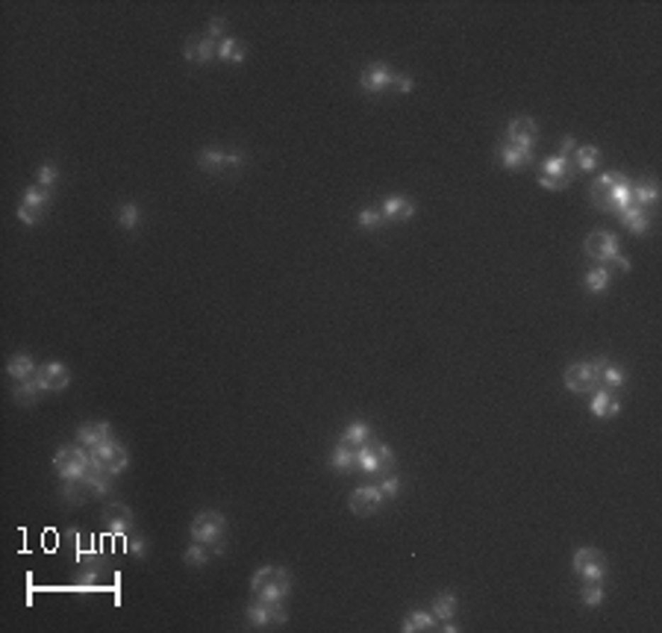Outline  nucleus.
<instances>
[{
    "mask_svg": "<svg viewBox=\"0 0 662 633\" xmlns=\"http://www.w3.org/2000/svg\"><path fill=\"white\" fill-rule=\"evenodd\" d=\"M498 160H500L503 168L515 171V168L530 165V163H533V153H530V150H521V148H515V145H510V142H503V145L498 148Z\"/></svg>",
    "mask_w": 662,
    "mask_h": 633,
    "instance_id": "obj_22",
    "label": "nucleus"
},
{
    "mask_svg": "<svg viewBox=\"0 0 662 633\" xmlns=\"http://www.w3.org/2000/svg\"><path fill=\"white\" fill-rule=\"evenodd\" d=\"M38 374L45 378V383L50 386V392H62L68 383H71V371H68V365L65 363H45L42 368H38Z\"/></svg>",
    "mask_w": 662,
    "mask_h": 633,
    "instance_id": "obj_21",
    "label": "nucleus"
},
{
    "mask_svg": "<svg viewBox=\"0 0 662 633\" xmlns=\"http://www.w3.org/2000/svg\"><path fill=\"white\" fill-rule=\"evenodd\" d=\"M571 566L583 580H598L600 583L603 578H607V560H603V554L598 548H577Z\"/></svg>",
    "mask_w": 662,
    "mask_h": 633,
    "instance_id": "obj_7",
    "label": "nucleus"
},
{
    "mask_svg": "<svg viewBox=\"0 0 662 633\" xmlns=\"http://www.w3.org/2000/svg\"><path fill=\"white\" fill-rule=\"evenodd\" d=\"M250 592H253V598H259V601H283L291 592V578L283 566H262L253 571Z\"/></svg>",
    "mask_w": 662,
    "mask_h": 633,
    "instance_id": "obj_1",
    "label": "nucleus"
},
{
    "mask_svg": "<svg viewBox=\"0 0 662 633\" xmlns=\"http://www.w3.org/2000/svg\"><path fill=\"white\" fill-rule=\"evenodd\" d=\"M42 212H45V209H35V207L21 204V207H18V219H21L27 227H35L38 221H42Z\"/></svg>",
    "mask_w": 662,
    "mask_h": 633,
    "instance_id": "obj_46",
    "label": "nucleus"
},
{
    "mask_svg": "<svg viewBox=\"0 0 662 633\" xmlns=\"http://www.w3.org/2000/svg\"><path fill=\"white\" fill-rule=\"evenodd\" d=\"M506 142L521 148V150H536V142H539V124L533 118L521 115V118H512L510 124H506Z\"/></svg>",
    "mask_w": 662,
    "mask_h": 633,
    "instance_id": "obj_8",
    "label": "nucleus"
},
{
    "mask_svg": "<svg viewBox=\"0 0 662 633\" xmlns=\"http://www.w3.org/2000/svg\"><path fill=\"white\" fill-rule=\"evenodd\" d=\"M35 183L45 186V189H53L56 183H60V168H56L53 163H45L42 168L35 171Z\"/></svg>",
    "mask_w": 662,
    "mask_h": 633,
    "instance_id": "obj_42",
    "label": "nucleus"
},
{
    "mask_svg": "<svg viewBox=\"0 0 662 633\" xmlns=\"http://www.w3.org/2000/svg\"><path fill=\"white\" fill-rule=\"evenodd\" d=\"M392 68H388L386 62H374V65H368L365 71H362V77H359V86H362V92H368V94H380V92H386L388 86H392Z\"/></svg>",
    "mask_w": 662,
    "mask_h": 633,
    "instance_id": "obj_13",
    "label": "nucleus"
},
{
    "mask_svg": "<svg viewBox=\"0 0 662 633\" xmlns=\"http://www.w3.org/2000/svg\"><path fill=\"white\" fill-rule=\"evenodd\" d=\"M595 368H598V386H603V389H621L627 380V371L615 363H610L607 357H598Z\"/></svg>",
    "mask_w": 662,
    "mask_h": 633,
    "instance_id": "obj_18",
    "label": "nucleus"
},
{
    "mask_svg": "<svg viewBox=\"0 0 662 633\" xmlns=\"http://www.w3.org/2000/svg\"><path fill=\"white\" fill-rule=\"evenodd\" d=\"M115 219H118L121 230H135V227L142 224V207L127 201V204H121L118 209H115Z\"/></svg>",
    "mask_w": 662,
    "mask_h": 633,
    "instance_id": "obj_31",
    "label": "nucleus"
},
{
    "mask_svg": "<svg viewBox=\"0 0 662 633\" xmlns=\"http://www.w3.org/2000/svg\"><path fill=\"white\" fill-rule=\"evenodd\" d=\"M212 551L209 545H203V542H191L189 548H186V554H183V563L186 566H191V568H203L206 563H209V557H212Z\"/></svg>",
    "mask_w": 662,
    "mask_h": 633,
    "instance_id": "obj_34",
    "label": "nucleus"
},
{
    "mask_svg": "<svg viewBox=\"0 0 662 633\" xmlns=\"http://www.w3.org/2000/svg\"><path fill=\"white\" fill-rule=\"evenodd\" d=\"M147 539L145 536H139V533H127V554H133V557H147Z\"/></svg>",
    "mask_w": 662,
    "mask_h": 633,
    "instance_id": "obj_44",
    "label": "nucleus"
},
{
    "mask_svg": "<svg viewBox=\"0 0 662 633\" xmlns=\"http://www.w3.org/2000/svg\"><path fill=\"white\" fill-rule=\"evenodd\" d=\"M539 186L542 189H551V192H562V189H568L571 186V163H568V156H548V160L542 163L539 168Z\"/></svg>",
    "mask_w": 662,
    "mask_h": 633,
    "instance_id": "obj_5",
    "label": "nucleus"
},
{
    "mask_svg": "<svg viewBox=\"0 0 662 633\" xmlns=\"http://www.w3.org/2000/svg\"><path fill=\"white\" fill-rule=\"evenodd\" d=\"M589 409H592L595 419H612V415H618L621 404H618V398L610 389H598L592 395V401H589Z\"/></svg>",
    "mask_w": 662,
    "mask_h": 633,
    "instance_id": "obj_20",
    "label": "nucleus"
},
{
    "mask_svg": "<svg viewBox=\"0 0 662 633\" xmlns=\"http://www.w3.org/2000/svg\"><path fill=\"white\" fill-rule=\"evenodd\" d=\"M413 77L410 74H392V86L388 89H395V92H400V94H410L413 92Z\"/></svg>",
    "mask_w": 662,
    "mask_h": 633,
    "instance_id": "obj_48",
    "label": "nucleus"
},
{
    "mask_svg": "<svg viewBox=\"0 0 662 633\" xmlns=\"http://www.w3.org/2000/svg\"><path fill=\"white\" fill-rule=\"evenodd\" d=\"M380 492H383V498H395L398 492H400V478H398V474H386V478L380 480Z\"/></svg>",
    "mask_w": 662,
    "mask_h": 633,
    "instance_id": "obj_47",
    "label": "nucleus"
},
{
    "mask_svg": "<svg viewBox=\"0 0 662 633\" xmlns=\"http://www.w3.org/2000/svg\"><path fill=\"white\" fill-rule=\"evenodd\" d=\"M598 386V368H595V360L586 363V360H580V363H571L566 368V389L574 392V395H583V392H592Z\"/></svg>",
    "mask_w": 662,
    "mask_h": 633,
    "instance_id": "obj_9",
    "label": "nucleus"
},
{
    "mask_svg": "<svg viewBox=\"0 0 662 633\" xmlns=\"http://www.w3.org/2000/svg\"><path fill=\"white\" fill-rule=\"evenodd\" d=\"M442 630H444V633H456V630H459V624H454V619H447V622L442 624Z\"/></svg>",
    "mask_w": 662,
    "mask_h": 633,
    "instance_id": "obj_51",
    "label": "nucleus"
},
{
    "mask_svg": "<svg viewBox=\"0 0 662 633\" xmlns=\"http://www.w3.org/2000/svg\"><path fill=\"white\" fill-rule=\"evenodd\" d=\"M357 468L365 471V474H377L380 471V460H377L374 442H365V445L357 448Z\"/></svg>",
    "mask_w": 662,
    "mask_h": 633,
    "instance_id": "obj_32",
    "label": "nucleus"
},
{
    "mask_svg": "<svg viewBox=\"0 0 662 633\" xmlns=\"http://www.w3.org/2000/svg\"><path fill=\"white\" fill-rule=\"evenodd\" d=\"M383 212L380 209H362L359 215H357V224H359V230H377V227H383Z\"/></svg>",
    "mask_w": 662,
    "mask_h": 633,
    "instance_id": "obj_43",
    "label": "nucleus"
},
{
    "mask_svg": "<svg viewBox=\"0 0 662 633\" xmlns=\"http://www.w3.org/2000/svg\"><path fill=\"white\" fill-rule=\"evenodd\" d=\"M580 598H583V604H586V607H600L603 604V586L598 580H583Z\"/></svg>",
    "mask_w": 662,
    "mask_h": 633,
    "instance_id": "obj_41",
    "label": "nucleus"
},
{
    "mask_svg": "<svg viewBox=\"0 0 662 633\" xmlns=\"http://www.w3.org/2000/svg\"><path fill=\"white\" fill-rule=\"evenodd\" d=\"M218 59L227 65H242L245 62V45H239L236 38H221L218 42Z\"/></svg>",
    "mask_w": 662,
    "mask_h": 633,
    "instance_id": "obj_28",
    "label": "nucleus"
},
{
    "mask_svg": "<svg viewBox=\"0 0 662 633\" xmlns=\"http://www.w3.org/2000/svg\"><path fill=\"white\" fill-rule=\"evenodd\" d=\"M621 177L624 174H615V171H603V174L595 177L592 186H589V197H592L595 209L610 212V194H612V189H615V183L621 180Z\"/></svg>",
    "mask_w": 662,
    "mask_h": 633,
    "instance_id": "obj_11",
    "label": "nucleus"
},
{
    "mask_svg": "<svg viewBox=\"0 0 662 633\" xmlns=\"http://www.w3.org/2000/svg\"><path fill=\"white\" fill-rule=\"evenodd\" d=\"M433 616L439 622H447V619H454V612H456V595L454 592H439V595L433 598Z\"/></svg>",
    "mask_w": 662,
    "mask_h": 633,
    "instance_id": "obj_33",
    "label": "nucleus"
},
{
    "mask_svg": "<svg viewBox=\"0 0 662 633\" xmlns=\"http://www.w3.org/2000/svg\"><path fill=\"white\" fill-rule=\"evenodd\" d=\"M6 374L12 380H30V378H35L38 374V368H35V360L30 357V353H15V357H9V363H6Z\"/></svg>",
    "mask_w": 662,
    "mask_h": 633,
    "instance_id": "obj_24",
    "label": "nucleus"
},
{
    "mask_svg": "<svg viewBox=\"0 0 662 633\" xmlns=\"http://www.w3.org/2000/svg\"><path fill=\"white\" fill-rule=\"evenodd\" d=\"M327 466L333 468V471H339V474H350V471H357V448L339 439V445L333 448V453H330Z\"/></svg>",
    "mask_w": 662,
    "mask_h": 633,
    "instance_id": "obj_19",
    "label": "nucleus"
},
{
    "mask_svg": "<svg viewBox=\"0 0 662 633\" xmlns=\"http://www.w3.org/2000/svg\"><path fill=\"white\" fill-rule=\"evenodd\" d=\"M383 219L386 221H406V219H413L415 215V204L410 201V197H403V194H388L383 197Z\"/></svg>",
    "mask_w": 662,
    "mask_h": 633,
    "instance_id": "obj_16",
    "label": "nucleus"
},
{
    "mask_svg": "<svg viewBox=\"0 0 662 633\" xmlns=\"http://www.w3.org/2000/svg\"><path fill=\"white\" fill-rule=\"evenodd\" d=\"M103 524L109 533H121V536H127V533H133L135 527V519H133V510L121 501H115L103 510Z\"/></svg>",
    "mask_w": 662,
    "mask_h": 633,
    "instance_id": "obj_12",
    "label": "nucleus"
},
{
    "mask_svg": "<svg viewBox=\"0 0 662 633\" xmlns=\"http://www.w3.org/2000/svg\"><path fill=\"white\" fill-rule=\"evenodd\" d=\"M383 501H386V498H383L380 486H359V489L350 492L347 507H350V512H354V516H371V512L380 510Z\"/></svg>",
    "mask_w": 662,
    "mask_h": 633,
    "instance_id": "obj_10",
    "label": "nucleus"
},
{
    "mask_svg": "<svg viewBox=\"0 0 662 633\" xmlns=\"http://www.w3.org/2000/svg\"><path fill=\"white\" fill-rule=\"evenodd\" d=\"M374 451H377V460H380V471H392L395 468V451L386 442H374Z\"/></svg>",
    "mask_w": 662,
    "mask_h": 633,
    "instance_id": "obj_45",
    "label": "nucleus"
},
{
    "mask_svg": "<svg viewBox=\"0 0 662 633\" xmlns=\"http://www.w3.org/2000/svg\"><path fill=\"white\" fill-rule=\"evenodd\" d=\"M656 201H659V186H656V180H645V183L633 186V204H636V207L651 209V207H656Z\"/></svg>",
    "mask_w": 662,
    "mask_h": 633,
    "instance_id": "obj_27",
    "label": "nucleus"
},
{
    "mask_svg": "<svg viewBox=\"0 0 662 633\" xmlns=\"http://www.w3.org/2000/svg\"><path fill=\"white\" fill-rule=\"evenodd\" d=\"M86 486H89L91 495L106 498V495H112V474H106V471L91 466V471L86 474Z\"/></svg>",
    "mask_w": 662,
    "mask_h": 633,
    "instance_id": "obj_26",
    "label": "nucleus"
},
{
    "mask_svg": "<svg viewBox=\"0 0 662 633\" xmlns=\"http://www.w3.org/2000/svg\"><path fill=\"white\" fill-rule=\"evenodd\" d=\"M224 30H227V21H224V18H212L206 35H209V38H218V42H221V38H227Z\"/></svg>",
    "mask_w": 662,
    "mask_h": 633,
    "instance_id": "obj_49",
    "label": "nucleus"
},
{
    "mask_svg": "<svg viewBox=\"0 0 662 633\" xmlns=\"http://www.w3.org/2000/svg\"><path fill=\"white\" fill-rule=\"evenodd\" d=\"M583 283H586L589 292H603L610 286V271L603 268V265H595L586 271V277H583Z\"/></svg>",
    "mask_w": 662,
    "mask_h": 633,
    "instance_id": "obj_39",
    "label": "nucleus"
},
{
    "mask_svg": "<svg viewBox=\"0 0 662 633\" xmlns=\"http://www.w3.org/2000/svg\"><path fill=\"white\" fill-rule=\"evenodd\" d=\"M189 533H191L194 542H203V545H209L215 554H221V551H224L227 519L221 516V512H215V510H203V512H198V516L191 519Z\"/></svg>",
    "mask_w": 662,
    "mask_h": 633,
    "instance_id": "obj_2",
    "label": "nucleus"
},
{
    "mask_svg": "<svg viewBox=\"0 0 662 633\" xmlns=\"http://www.w3.org/2000/svg\"><path fill=\"white\" fill-rule=\"evenodd\" d=\"M621 219V224H624L633 236H645L648 230H651V215H648V209H641V207H630V209H624L618 215Z\"/></svg>",
    "mask_w": 662,
    "mask_h": 633,
    "instance_id": "obj_23",
    "label": "nucleus"
},
{
    "mask_svg": "<svg viewBox=\"0 0 662 633\" xmlns=\"http://www.w3.org/2000/svg\"><path fill=\"white\" fill-rule=\"evenodd\" d=\"M21 204L35 207V209H47V207H50V189L38 186V183L27 186V189H24V194H21Z\"/></svg>",
    "mask_w": 662,
    "mask_h": 633,
    "instance_id": "obj_38",
    "label": "nucleus"
},
{
    "mask_svg": "<svg viewBox=\"0 0 662 633\" xmlns=\"http://www.w3.org/2000/svg\"><path fill=\"white\" fill-rule=\"evenodd\" d=\"M577 150V142H574V136H566V138H562V145H559V156H571Z\"/></svg>",
    "mask_w": 662,
    "mask_h": 633,
    "instance_id": "obj_50",
    "label": "nucleus"
},
{
    "mask_svg": "<svg viewBox=\"0 0 662 633\" xmlns=\"http://www.w3.org/2000/svg\"><path fill=\"white\" fill-rule=\"evenodd\" d=\"M571 156H574V165H577L580 171H595L598 163H600V150H598L595 145H583V148H577Z\"/></svg>",
    "mask_w": 662,
    "mask_h": 633,
    "instance_id": "obj_37",
    "label": "nucleus"
},
{
    "mask_svg": "<svg viewBox=\"0 0 662 633\" xmlns=\"http://www.w3.org/2000/svg\"><path fill=\"white\" fill-rule=\"evenodd\" d=\"M245 619H247L250 627H271V624H274V622H271V607H268V601H259V598L245 610Z\"/></svg>",
    "mask_w": 662,
    "mask_h": 633,
    "instance_id": "obj_30",
    "label": "nucleus"
},
{
    "mask_svg": "<svg viewBox=\"0 0 662 633\" xmlns=\"http://www.w3.org/2000/svg\"><path fill=\"white\" fill-rule=\"evenodd\" d=\"M45 392H50V386L45 383L42 374H35V378L21 380V383L12 389V398H15V404H21V407H33Z\"/></svg>",
    "mask_w": 662,
    "mask_h": 633,
    "instance_id": "obj_14",
    "label": "nucleus"
},
{
    "mask_svg": "<svg viewBox=\"0 0 662 633\" xmlns=\"http://www.w3.org/2000/svg\"><path fill=\"white\" fill-rule=\"evenodd\" d=\"M215 56H218V45H215V38H209V35L191 38V42L186 45V59L194 62V65H206Z\"/></svg>",
    "mask_w": 662,
    "mask_h": 633,
    "instance_id": "obj_17",
    "label": "nucleus"
},
{
    "mask_svg": "<svg viewBox=\"0 0 662 633\" xmlns=\"http://www.w3.org/2000/svg\"><path fill=\"white\" fill-rule=\"evenodd\" d=\"M433 622H436L433 612H427V610H413L410 616L403 619L400 630H403V633H421V630H430V627H433Z\"/></svg>",
    "mask_w": 662,
    "mask_h": 633,
    "instance_id": "obj_29",
    "label": "nucleus"
},
{
    "mask_svg": "<svg viewBox=\"0 0 662 633\" xmlns=\"http://www.w3.org/2000/svg\"><path fill=\"white\" fill-rule=\"evenodd\" d=\"M342 442L354 445V448H359V445H365V442H371V427H368L365 422H350V424L344 427V433H342Z\"/></svg>",
    "mask_w": 662,
    "mask_h": 633,
    "instance_id": "obj_35",
    "label": "nucleus"
},
{
    "mask_svg": "<svg viewBox=\"0 0 662 633\" xmlns=\"http://www.w3.org/2000/svg\"><path fill=\"white\" fill-rule=\"evenodd\" d=\"M77 445H83V448H94V445H101L106 439H112V424L109 422H86L77 427Z\"/></svg>",
    "mask_w": 662,
    "mask_h": 633,
    "instance_id": "obj_15",
    "label": "nucleus"
},
{
    "mask_svg": "<svg viewBox=\"0 0 662 633\" xmlns=\"http://www.w3.org/2000/svg\"><path fill=\"white\" fill-rule=\"evenodd\" d=\"M224 156H227V150H221V148H203L198 153V165L203 171H209V174L224 171Z\"/></svg>",
    "mask_w": 662,
    "mask_h": 633,
    "instance_id": "obj_36",
    "label": "nucleus"
},
{
    "mask_svg": "<svg viewBox=\"0 0 662 633\" xmlns=\"http://www.w3.org/2000/svg\"><path fill=\"white\" fill-rule=\"evenodd\" d=\"M630 207H633V183L627 180V177H621V180L615 183V189H612V194H610V212L621 215Z\"/></svg>",
    "mask_w": 662,
    "mask_h": 633,
    "instance_id": "obj_25",
    "label": "nucleus"
},
{
    "mask_svg": "<svg viewBox=\"0 0 662 633\" xmlns=\"http://www.w3.org/2000/svg\"><path fill=\"white\" fill-rule=\"evenodd\" d=\"M60 495L65 501H71V504H83L86 495H89V486H86V480H65L62 489H60Z\"/></svg>",
    "mask_w": 662,
    "mask_h": 633,
    "instance_id": "obj_40",
    "label": "nucleus"
},
{
    "mask_svg": "<svg viewBox=\"0 0 662 633\" xmlns=\"http://www.w3.org/2000/svg\"><path fill=\"white\" fill-rule=\"evenodd\" d=\"M53 468L62 480H86V474L91 471V457L89 448L83 445H62L53 453Z\"/></svg>",
    "mask_w": 662,
    "mask_h": 633,
    "instance_id": "obj_3",
    "label": "nucleus"
},
{
    "mask_svg": "<svg viewBox=\"0 0 662 633\" xmlns=\"http://www.w3.org/2000/svg\"><path fill=\"white\" fill-rule=\"evenodd\" d=\"M89 457H91L94 468L112 474V478H115V474H121V471H127V466H130V451L124 445H118L115 439H106L101 445L89 448Z\"/></svg>",
    "mask_w": 662,
    "mask_h": 633,
    "instance_id": "obj_4",
    "label": "nucleus"
},
{
    "mask_svg": "<svg viewBox=\"0 0 662 633\" xmlns=\"http://www.w3.org/2000/svg\"><path fill=\"white\" fill-rule=\"evenodd\" d=\"M618 248H621L618 236L607 233V230H595V233H589L586 239H583V251H586V256H592V260L600 263V265L615 263V256L621 253Z\"/></svg>",
    "mask_w": 662,
    "mask_h": 633,
    "instance_id": "obj_6",
    "label": "nucleus"
}]
</instances>
